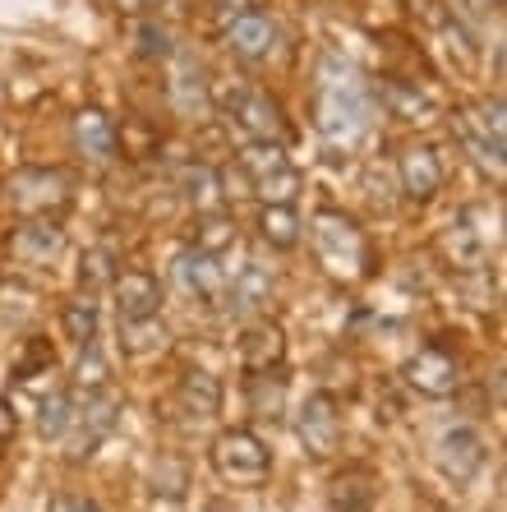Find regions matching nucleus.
I'll return each instance as SVG.
<instances>
[{
	"mask_svg": "<svg viewBox=\"0 0 507 512\" xmlns=\"http://www.w3.org/2000/svg\"><path fill=\"white\" fill-rule=\"evenodd\" d=\"M213 471L231 485H263L272 471V453L268 443L254 429H226L213 443Z\"/></svg>",
	"mask_w": 507,
	"mask_h": 512,
	"instance_id": "nucleus-4",
	"label": "nucleus"
},
{
	"mask_svg": "<svg viewBox=\"0 0 507 512\" xmlns=\"http://www.w3.org/2000/svg\"><path fill=\"white\" fill-rule=\"evenodd\" d=\"M180 190H185V199L194 203V208H217L222 203V176H217L213 167H203V162H194V167L180 171Z\"/></svg>",
	"mask_w": 507,
	"mask_h": 512,
	"instance_id": "nucleus-25",
	"label": "nucleus"
},
{
	"mask_svg": "<svg viewBox=\"0 0 507 512\" xmlns=\"http://www.w3.org/2000/svg\"><path fill=\"white\" fill-rule=\"evenodd\" d=\"M314 245H319V259L332 277H346V282L351 277H369V259H374L369 240L346 213H337V208L314 213Z\"/></svg>",
	"mask_w": 507,
	"mask_h": 512,
	"instance_id": "nucleus-2",
	"label": "nucleus"
},
{
	"mask_svg": "<svg viewBox=\"0 0 507 512\" xmlns=\"http://www.w3.org/2000/svg\"><path fill=\"white\" fill-rule=\"evenodd\" d=\"M139 56L166 60V56H171V37H166L157 24H139Z\"/></svg>",
	"mask_w": 507,
	"mask_h": 512,
	"instance_id": "nucleus-36",
	"label": "nucleus"
},
{
	"mask_svg": "<svg viewBox=\"0 0 507 512\" xmlns=\"http://www.w3.org/2000/svg\"><path fill=\"white\" fill-rule=\"evenodd\" d=\"M51 365H56V351H51L47 337H28V342H24V360L14 365V379H19V383H33L37 374H47Z\"/></svg>",
	"mask_w": 507,
	"mask_h": 512,
	"instance_id": "nucleus-30",
	"label": "nucleus"
},
{
	"mask_svg": "<svg viewBox=\"0 0 507 512\" xmlns=\"http://www.w3.org/2000/svg\"><path fill=\"white\" fill-rule=\"evenodd\" d=\"M171 107H176L185 120L213 116V88H208L199 65H180V70L171 74Z\"/></svg>",
	"mask_w": 507,
	"mask_h": 512,
	"instance_id": "nucleus-18",
	"label": "nucleus"
},
{
	"mask_svg": "<svg viewBox=\"0 0 507 512\" xmlns=\"http://www.w3.org/2000/svg\"><path fill=\"white\" fill-rule=\"evenodd\" d=\"M245 397H249V411H254V416L277 420L282 416V406H286V383L272 370H259V374H249Z\"/></svg>",
	"mask_w": 507,
	"mask_h": 512,
	"instance_id": "nucleus-24",
	"label": "nucleus"
},
{
	"mask_svg": "<svg viewBox=\"0 0 507 512\" xmlns=\"http://www.w3.org/2000/svg\"><path fill=\"white\" fill-rule=\"evenodd\" d=\"M259 236L268 240L272 250H295L300 245V217L291 203H268L259 213Z\"/></svg>",
	"mask_w": 507,
	"mask_h": 512,
	"instance_id": "nucleus-23",
	"label": "nucleus"
},
{
	"mask_svg": "<svg viewBox=\"0 0 507 512\" xmlns=\"http://www.w3.org/2000/svg\"><path fill=\"white\" fill-rule=\"evenodd\" d=\"M157 310H162V286H157V277H148V273L116 277V314L120 319L125 323L157 319Z\"/></svg>",
	"mask_w": 507,
	"mask_h": 512,
	"instance_id": "nucleus-16",
	"label": "nucleus"
},
{
	"mask_svg": "<svg viewBox=\"0 0 507 512\" xmlns=\"http://www.w3.org/2000/svg\"><path fill=\"white\" fill-rule=\"evenodd\" d=\"M74 148H79L88 162H111L116 157V125H111L107 111L83 107L74 116Z\"/></svg>",
	"mask_w": 507,
	"mask_h": 512,
	"instance_id": "nucleus-17",
	"label": "nucleus"
},
{
	"mask_svg": "<svg viewBox=\"0 0 507 512\" xmlns=\"http://www.w3.org/2000/svg\"><path fill=\"white\" fill-rule=\"evenodd\" d=\"M295 434L305 443L309 457H332L337 443H342V416H337V402L328 393H309L305 406L295 411Z\"/></svg>",
	"mask_w": 507,
	"mask_h": 512,
	"instance_id": "nucleus-8",
	"label": "nucleus"
},
{
	"mask_svg": "<svg viewBox=\"0 0 507 512\" xmlns=\"http://www.w3.org/2000/svg\"><path fill=\"white\" fill-rule=\"evenodd\" d=\"M443 254H448V263H457V268H480L484 263V236L471 227V213H461L457 222H452L448 231H443Z\"/></svg>",
	"mask_w": 507,
	"mask_h": 512,
	"instance_id": "nucleus-22",
	"label": "nucleus"
},
{
	"mask_svg": "<svg viewBox=\"0 0 507 512\" xmlns=\"http://www.w3.org/2000/svg\"><path fill=\"white\" fill-rule=\"evenodd\" d=\"M457 134L471 148V157L480 167H489L494 176H503V102H484L457 116Z\"/></svg>",
	"mask_w": 507,
	"mask_h": 512,
	"instance_id": "nucleus-7",
	"label": "nucleus"
},
{
	"mask_svg": "<svg viewBox=\"0 0 507 512\" xmlns=\"http://www.w3.org/2000/svg\"><path fill=\"white\" fill-rule=\"evenodd\" d=\"M111 282V254L107 250H88L79 259V286L83 291H97V286Z\"/></svg>",
	"mask_w": 507,
	"mask_h": 512,
	"instance_id": "nucleus-34",
	"label": "nucleus"
},
{
	"mask_svg": "<svg viewBox=\"0 0 507 512\" xmlns=\"http://www.w3.org/2000/svg\"><path fill=\"white\" fill-rule=\"evenodd\" d=\"M286 356V337L277 323H254L245 337H240V360H245V370H277Z\"/></svg>",
	"mask_w": 507,
	"mask_h": 512,
	"instance_id": "nucleus-19",
	"label": "nucleus"
},
{
	"mask_svg": "<svg viewBox=\"0 0 507 512\" xmlns=\"http://www.w3.org/2000/svg\"><path fill=\"white\" fill-rule=\"evenodd\" d=\"M369 102L365 84L355 79V70L346 60L328 56L323 60V74H319V97H314V120L328 139H355V134L369 125Z\"/></svg>",
	"mask_w": 507,
	"mask_h": 512,
	"instance_id": "nucleus-1",
	"label": "nucleus"
},
{
	"mask_svg": "<svg viewBox=\"0 0 507 512\" xmlns=\"http://www.w3.org/2000/svg\"><path fill=\"white\" fill-rule=\"evenodd\" d=\"M180 406H185L194 420H213L222 411V383L208 370H189L180 379Z\"/></svg>",
	"mask_w": 507,
	"mask_h": 512,
	"instance_id": "nucleus-21",
	"label": "nucleus"
},
{
	"mask_svg": "<svg viewBox=\"0 0 507 512\" xmlns=\"http://www.w3.org/2000/svg\"><path fill=\"white\" fill-rule=\"evenodd\" d=\"M332 512H374V489L365 480H337Z\"/></svg>",
	"mask_w": 507,
	"mask_h": 512,
	"instance_id": "nucleus-31",
	"label": "nucleus"
},
{
	"mask_svg": "<svg viewBox=\"0 0 507 512\" xmlns=\"http://www.w3.org/2000/svg\"><path fill=\"white\" fill-rule=\"evenodd\" d=\"M236 245V227L226 222V217H203V227H199V250H208V254H222V250H231Z\"/></svg>",
	"mask_w": 507,
	"mask_h": 512,
	"instance_id": "nucleus-32",
	"label": "nucleus"
},
{
	"mask_svg": "<svg viewBox=\"0 0 507 512\" xmlns=\"http://www.w3.org/2000/svg\"><path fill=\"white\" fill-rule=\"evenodd\" d=\"M226 42H231V51L240 60H268L277 51V24H272L268 14L245 10L240 19L226 24Z\"/></svg>",
	"mask_w": 507,
	"mask_h": 512,
	"instance_id": "nucleus-15",
	"label": "nucleus"
},
{
	"mask_svg": "<svg viewBox=\"0 0 507 512\" xmlns=\"http://www.w3.org/2000/svg\"><path fill=\"white\" fill-rule=\"evenodd\" d=\"M176 282H180V291L194 296V300H222L226 286H231V277H226V268H222L217 254H208V250L194 245V250H185L176 259Z\"/></svg>",
	"mask_w": 507,
	"mask_h": 512,
	"instance_id": "nucleus-11",
	"label": "nucleus"
},
{
	"mask_svg": "<svg viewBox=\"0 0 507 512\" xmlns=\"http://www.w3.org/2000/svg\"><path fill=\"white\" fill-rule=\"evenodd\" d=\"M51 512H97V503H88V499H70V494H60V499H51Z\"/></svg>",
	"mask_w": 507,
	"mask_h": 512,
	"instance_id": "nucleus-38",
	"label": "nucleus"
},
{
	"mask_svg": "<svg viewBox=\"0 0 507 512\" xmlns=\"http://www.w3.org/2000/svg\"><path fill=\"white\" fill-rule=\"evenodd\" d=\"M397 176H401L406 199H415V203L434 199V194L443 190V162H438V153L429 148V143H411V148L401 153Z\"/></svg>",
	"mask_w": 507,
	"mask_h": 512,
	"instance_id": "nucleus-12",
	"label": "nucleus"
},
{
	"mask_svg": "<svg viewBox=\"0 0 507 512\" xmlns=\"http://www.w3.org/2000/svg\"><path fill=\"white\" fill-rule=\"evenodd\" d=\"M222 102H226V111H231V120H236V130L245 134L249 143H282L286 139L282 107H277L263 88H231Z\"/></svg>",
	"mask_w": 507,
	"mask_h": 512,
	"instance_id": "nucleus-6",
	"label": "nucleus"
},
{
	"mask_svg": "<svg viewBox=\"0 0 507 512\" xmlns=\"http://www.w3.org/2000/svg\"><path fill=\"white\" fill-rule=\"evenodd\" d=\"M120 411H125V402L111 388H93V397H83V411H74V420H79V448L74 453H93V443L107 439L120 425Z\"/></svg>",
	"mask_w": 507,
	"mask_h": 512,
	"instance_id": "nucleus-14",
	"label": "nucleus"
},
{
	"mask_svg": "<svg viewBox=\"0 0 507 512\" xmlns=\"http://www.w3.org/2000/svg\"><path fill=\"white\" fill-rule=\"evenodd\" d=\"M406 383L425 397H448V393H457L461 365L448 346H425V351H415L411 365H406Z\"/></svg>",
	"mask_w": 507,
	"mask_h": 512,
	"instance_id": "nucleus-9",
	"label": "nucleus"
},
{
	"mask_svg": "<svg viewBox=\"0 0 507 512\" xmlns=\"http://www.w3.org/2000/svg\"><path fill=\"white\" fill-rule=\"evenodd\" d=\"M185 485H189V476H185V466L180 462H157L153 466V494L157 499H180Z\"/></svg>",
	"mask_w": 507,
	"mask_h": 512,
	"instance_id": "nucleus-33",
	"label": "nucleus"
},
{
	"mask_svg": "<svg viewBox=\"0 0 507 512\" xmlns=\"http://www.w3.org/2000/svg\"><path fill=\"white\" fill-rule=\"evenodd\" d=\"M120 10H139V0H120Z\"/></svg>",
	"mask_w": 507,
	"mask_h": 512,
	"instance_id": "nucleus-39",
	"label": "nucleus"
},
{
	"mask_svg": "<svg viewBox=\"0 0 507 512\" xmlns=\"http://www.w3.org/2000/svg\"><path fill=\"white\" fill-rule=\"evenodd\" d=\"M166 328L157 319H134V323H125V351L130 356H153V351H162L166 346Z\"/></svg>",
	"mask_w": 507,
	"mask_h": 512,
	"instance_id": "nucleus-29",
	"label": "nucleus"
},
{
	"mask_svg": "<svg viewBox=\"0 0 507 512\" xmlns=\"http://www.w3.org/2000/svg\"><path fill=\"white\" fill-rule=\"evenodd\" d=\"M378 102H383L388 116H397V120H429L434 116V97H429L425 88L406 84V79H383V84H378Z\"/></svg>",
	"mask_w": 507,
	"mask_h": 512,
	"instance_id": "nucleus-20",
	"label": "nucleus"
},
{
	"mask_svg": "<svg viewBox=\"0 0 507 512\" xmlns=\"http://www.w3.org/2000/svg\"><path fill=\"white\" fill-rule=\"evenodd\" d=\"M438 466H443V476L457 480V485H466V480L480 476L484 466V439L475 434V429H448L443 434V443H438Z\"/></svg>",
	"mask_w": 507,
	"mask_h": 512,
	"instance_id": "nucleus-13",
	"label": "nucleus"
},
{
	"mask_svg": "<svg viewBox=\"0 0 507 512\" xmlns=\"http://www.w3.org/2000/svg\"><path fill=\"white\" fill-rule=\"evenodd\" d=\"M60 328H65V337L70 342H79V346H88V342H97V305L93 300H70L65 310H60Z\"/></svg>",
	"mask_w": 507,
	"mask_h": 512,
	"instance_id": "nucleus-28",
	"label": "nucleus"
},
{
	"mask_svg": "<svg viewBox=\"0 0 507 512\" xmlns=\"http://www.w3.org/2000/svg\"><path fill=\"white\" fill-rule=\"evenodd\" d=\"M70 190H74V180L60 167H24L10 176V203L19 213H33V217L60 213L74 199Z\"/></svg>",
	"mask_w": 507,
	"mask_h": 512,
	"instance_id": "nucleus-5",
	"label": "nucleus"
},
{
	"mask_svg": "<svg viewBox=\"0 0 507 512\" xmlns=\"http://www.w3.org/2000/svg\"><path fill=\"white\" fill-rule=\"evenodd\" d=\"M249 180V194H259L263 203H291L300 194V171L286 162L282 143H249L236 162Z\"/></svg>",
	"mask_w": 507,
	"mask_h": 512,
	"instance_id": "nucleus-3",
	"label": "nucleus"
},
{
	"mask_svg": "<svg viewBox=\"0 0 507 512\" xmlns=\"http://www.w3.org/2000/svg\"><path fill=\"white\" fill-rule=\"evenodd\" d=\"M268 296H272V277L263 273V268H245V273L236 277V286H231V310L254 314L268 305Z\"/></svg>",
	"mask_w": 507,
	"mask_h": 512,
	"instance_id": "nucleus-26",
	"label": "nucleus"
},
{
	"mask_svg": "<svg viewBox=\"0 0 507 512\" xmlns=\"http://www.w3.org/2000/svg\"><path fill=\"white\" fill-rule=\"evenodd\" d=\"M19 434V416H14V402L10 397H0V443H10Z\"/></svg>",
	"mask_w": 507,
	"mask_h": 512,
	"instance_id": "nucleus-37",
	"label": "nucleus"
},
{
	"mask_svg": "<svg viewBox=\"0 0 507 512\" xmlns=\"http://www.w3.org/2000/svg\"><path fill=\"white\" fill-rule=\"evenodd\" d=\"M74 425V411H70V393H51L42 397V406H37V434L42 439H65Z\"/></svg>",
	"mask_w": 507,
	"mask_h": 512,
	"instance_id": "nucleus-27",
	"label": "nucleus"
},
{
	"mask_svg": "<svg viewBox=\"0 0 507 512\" xmlns=\"http://www.w3.org/2000/svg\"><path fill=\"white\" fill-rule=\"evenodd\" d=\"M74 379H79L83 388H107V356H102L93 342L83 346L79 365H74Z\"/></svg>",
	"mask_w": 507,
	"mask_h": 512,
	"instance_id": "nucleus-35",
	"label": "nucleus"
},
{
	"mask_svg": "<svg viewBox=\"0 0 507 512\" xmlns=\"http://www.w3.org/2000/svg\"><path fill=\"white\" fill-rule=\"evenodd\" d=\"M60 250H65V231H60L51 217H28L24 227H14V236H10V259L28 263V268L56 263Z\"/></svg>",
	"mask_w": 507,
	"mask_h": 512,
	"instance_id": "nucleus-10",
	"label": "nucleus"
}]
</instances>
